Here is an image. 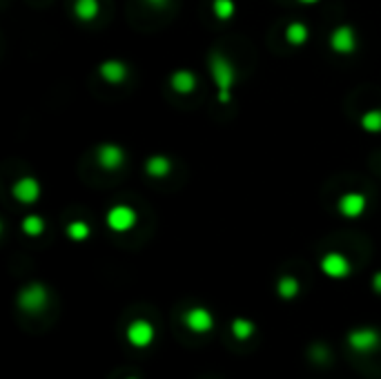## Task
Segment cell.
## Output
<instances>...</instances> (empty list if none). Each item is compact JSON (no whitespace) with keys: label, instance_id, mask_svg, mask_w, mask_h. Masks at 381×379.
I'll return each mask as SVG.
<instances>
[{"label":"cell","instance_id":"1","mask_svg":"<svg viewBox=\"0 0 381 379\" xmlns=\"http://www.w3.org/2000/svg\"><path fill=\"white\" fill-rule=\"evenodd\" d=\"M207 70H209V79L216 85V96L218 103H227L232 101V90H234V83H236V68L225 59L221 52H212L207 59Z\"/></svg>","mask_w":381,"mask_h":379},{"label":"cell","instance_id":"2","mask_svg":"<svg viewBox=\"0 0 381 379\" xmlns=\"http://www.w3.org/2000/svg\"><path fill=\"white\" fill-rule=\"evenodd\" d=\"M18 308L27 315H38V312H43L47 308V303H50V292L43 286V283H27V286L18 292Z\"/></svg>","mask_w":381,"mask_h":379},{"label":"cell","instance_id":"3","mask_svg":"<svg viewBox=\"0 0 381 379\" xmlns=\"http://www.w3.org/2000/svg\"><path fill=\"white\" fill-rule=\"evenodd\" d=\"M346 341H348L350 350H355L357 355H373L381 346V333L377 328H370V326L352 328Z\"/></svg>","mask_w":381,"mask_h":379},{"label":"cell","instance_id":"4","mask_svg":"<svg viewBox=\"0 0 381 379\" xmlns=\"http://www.w3.org/2000/svg\"><path fill=\"white\" fill-rule=\"evenodd\" d=\"M136 221H138V214L130 205H114L105 214V223H107L112 232H130L136 225Z\"/></svg>","mask_w":381,"mask_h":379},{"label":"cell","instance_id":"5","mask_svg":"<svg viewBox=\"0 0 381 379\" xmlns=\"http://www.w3.org/2000/svg\"><path fill=\"white\" fill-rule=\"evenodd\" d=\"M183 324H185V328L189 330V333L207 335L209 330L214 328V315L203 306H194L183 315Z\"/></svg>","mask_w":381,"mask_h":379},{"label":"cell","instance_id":"6","mask_svg":"<svg viewBox=\"0 0 381 379\" xmlns=\"http://www.w3.org/2000/svg\"><path fill=\"white\" fill-rule=\"evenodd\" d=\"M125 337L130 341V346L147 348V346H152V341H154L156 330L147 319H134V321H130V326L125 330Z\"/></svg>","mask_w":381,"mask_h":379},{"label":"cell","instance_id":"7","mask_svg":"<svg viewBox=\"0 0 381 379\" xmlns=\"http://www.w3.org/2000/svg\"><path fill=\"white\" fill-rule=\"evenodd\" d=\"M319 265H321V272L330 279H346L352 272V265H350L348 257L341 252H326L321 257Z\"/></svg>","mask_w":381,"mask_h":379},{"label":"cell","instance_id":"8","mask_svg":"<svg viewBox=\"0 0 381 379\" xmlns=\"http://www.w3.org/2000/svg\"><path fill=\"white\" fill-rule=\"evenodd\" d=\"M330 47L335 54H341V56H350L352 52L357 50V34L352 30L350 25H339L332 30L330 34Z\"/></svg>","mask_w":381,"mask_h":379},{"label":"cell","instance_id":"9","mask_svg":"<svg viewBox=\"0 0 381 379\" xmlns=\"http://www.w3.org/2000/svg\"><path fill=\"white\" fill-rule=\"evenodd\" d=\"M337 210L341 216H346V219H359V216H364V212L368 210V198L361 192H346L339 196Z\"/></svg>","mask_w":381,"mask_h":379},{"label":"cell","instance_id":"10","mask_svg":"<svg viewBox=\"0 0 381 379\" xmlns=\"http://www.w3.org/2000/svg\"><path fill=\"white\" fill-rule=\"evenodd\" d=\"M12 194L18 203L32 205L41 198V183H38L34 176H23L12 185Z\"/></svg>","mask_w":381,"mask_h":379},{"label":"cell","instance_id":"11","mask_svg":"<svg viewBox=\"0 0 381 379\" xmlns=\"http://www.w3.org/2000/svg\"><path fill=\"white\" fill-rule=\"evenodd\" d=\"M96 161L103 170L114 172V170H119L123 165V161H125V152H123V147L116 143H103L96 150Z\"/></svg>","mask_w":381,"mask_h":379},{"label":"cell","instance_id":"12","mask_svg":"<svg viewBox=\"0 0 381 379\" xmlns=\"http://www.w3.org/2000/svg\"><path fill=\"white\" fill-rule=\"evenodd\" d=\"M169 85H172V90L181 94V96H189V94L196 90L198 79H196V74L189 70H176L172 74V79H169Z\"/></svg>","mask_w":381,"mask_h":379},{"label":"cell","instance_id":"13","mask_svg":"<svg viewBox=\"0 0 381 379\" xmlns=\"http://www.w3.org/2000/svg\"><path fill=\"white\" fill-rule=\"evenodd\" d=\"M99 74H101V79L105 83H112V85H119L127 79V65L125 63H121V61H105L101 63V68H99Z\"/></svg>","mask_w":381,"mask_h":379},{"label":"cell","instance_id":"14","mask_svg":"<svg viewBox=\"0 0 381 379\" xmlns=\"http://www.w3.org/2000/svg\"><path fill=\"white\" fill-rule=\"evenodd\" d=\"M74 14L79 21L83 23H92L96 21L101 14V3L99 0H76L74 3Z\"/></svg>","mask_w":381,"mask_h":379},{"label":"cell","instance_id":"15","mask_svg":"<svg viewBox=\"0 0 381 379\" xmlns=\"http://www.w3.org/2000/svg\"><path fill=\"white\" fill-rule=\"evenodd\" d=\"M145 172L150 176H154V178H163V176H167L169 172H172V161H169L167 156H163V154L150 156L145 161Z\"/></svg>","mask_w":381,"mask_h":379},{"label":"cell","instance_id":"16","mask_svg":"<svg viewBox=\"0 0 381 379\" xmlns=\"http://www.w3.org/2000/svg\"><path fill=\"white\" fill-rule=\"evenodd\" d=\"M299 290H301V283L297 277H292V274H283V277L277 281V295L283 301H292L299 295Z\"/></svg>","mask_w":381,"mask_h":379},{"label":"cell","instance_id":"17","mask_svg":"<svg viewBox=\"0 0 381 379\" xmlns=\"http://www.w3.org/2000/svg\"><path fill=\"white\" fill-rule=\"evenodd\" d=\"M308 38H310V30L299 21H294V23H290L288 27H285V41H288L292 47L306 45Z\"/></svg>","mask_w":381,"mask_h":379},{"label":"cell","instance_id":"18","mask_svg":"<svg viewBox=\"0 0 381 379\" xmlns=\"http://www.w3.org/2000/svg\"><path fill=\"white\" fill-rule=\"evenodd\" d=\"M230 330H232V337H234L236 341H247V339H250V337L254 335L256 326H254V321H250V319L236 317V319H232Z\"/></svg>","mask_w":381,"mask_h":379},{"label":"cell","instance_id":"19","mask_svg":"<svg viewBox=\"0 0 381 379\" xmlns=\"http://www.w3.org/2000/svg\"><path fill=\"white\" fill-rule=\"evenodd\" d=\"M361 127H364L368 134H381V110H368L364 116H361Z\"/></svg>","mask_w":381,"mask_h":379},{"label":"cell","instance_id":"20","mask_svg":"<svg viewBox=\"0 0 381 379\" xmlns=\"http://www.w3.org/2000/svg\"><path fill=\"white\" fill-rule=\"evenodd\" d=\"M234 12H236L234 0H212V14H214L221 23L230 21V18L234 16Z\"/></svg>","mask_w":381,"mask_h":379},{"label":"cell","instance_id":"21","mask_svg":"<svg viewBox=\"0 0 381 379\" xmlns=\"http://www.w3.org/2000/svg\"><path fill=\"white\" fill-rule=\"evenodd\" d=\"M65 234H68L72 241H85V239H90L92 227L85 221H72V223H68V227H65Z\"/></svg>","mask_w":381,"mask_h":379},{"label":"cell","instance_id":"22","mask_svg":"<svg viewBox=\"0 0 381 379\" xmlns=\"http://www.w3.org/2000/svg\"><path fill=\"white\" fill-rule=\"evenodd\" d=\"M23 232L27 236H41L45 232V221H43V216H38V214H30V216H25L23 219Z\"/></svg>","mask_w":381,"mask_h":379},{"label":"cell","instance_id":"23","mask_svg":"<svg viewBox=\"0 0 381 379\" xmlns=\"http://www.w3.org/2000/svg\"><path fill=\"white\" fill-rule=\"evenodd\" d=\"M310 357L314 359V362L326 364V362H328V357H330V353H328V348L323 346V344H317V346H312V350H310Z\"/></svg>","mask_w":381,"mask_h":379},{"label":"cell","instance_id":"24","mask_svg":"<svg viewBox=\"0 0 381 379\" xmlns=\"http://www.w3.org/2000/svg\"><path fill=\"white\" fill-rule=\"evenodd\" d=\"M370 286H373V290L377 292V295H381V270L373 274V281H370Z\"/></svg>","mask_w":381,"mask_h":379},{"label":"cell","instance_id":"25","mask_svg":"<svg viewBox=\"0 0 381 379\" xmlns=\"http://www.w3.org/2000/svg\"><path fill=\"white\" fill-rule=\"evenodd\" d=\"M145 3H147L150 7H154V9H163V7L169 5V0H145Z\"/></svg>","mask_w":381,"mask_h":379},{"label":"cell","instance_id":"26","mask_svg":"<svg viewBox=\"0 0 381 379\" xmlns=\"http://www.w3.org/2000/svg\"><path fill=\"white\" fill-rule=\"evenodd\" d=\"M297 3H301V5H317L319 0H297Z\"/></svg>","mask_w":381,"mask_h":379},{"label":"cell","instance_id":"27","mask_svg":"<svg viewBox=\"0 0 381 379\" xmlns=\"http://www.w3.org/2000/svg\"><path fill=\"white\" fill-rule=\"evenodd\" d=\"M125 379H138V377H125Z\"/></svg>","mask_w":381,"mask_h":379}]
</instances>
